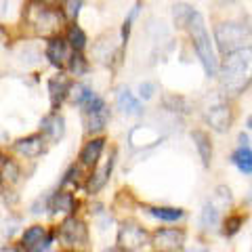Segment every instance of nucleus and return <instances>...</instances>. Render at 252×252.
Listing matches in <instances>:
<instances>
[{
  "label": "nucleus",
  "instance_id": "f257e3e1",
  "mask_svg": "<svg viewBox=\"0 0 252 252\" xmlns=\"http://www.w3.org/2000/svg\"><path fill=\"white\" fill-rule=\"evenodd\" d=\"M219 76L220 91L227 97H240L252 84V46H242L227 53Z\"/></svg>",
  "mask_w": 252,
  "mask_h": 252
},
{
  "label": "nucleus",
  "instance_id": "f03ea898",
  "mask_svg": "<svg viewBox=\"0 0 252 252\" xmlns=\"http://www.w3.org/2000/svg\"><path fill=\"white\" fill-rule=\"evenodd\" d=\"M189 28V36H191V42H193V49H195V55L204 67V74L208 78H215L217 72H219V61H217V55H215V49H212V42H210V36L206 32V26H204V17L193 11L191 19L187 23Z\"/></svg>",
  "mask_w": 252,
  "mask_h": 252
},
{
  "label": "nucleus",
  "instance_id": "7ed1b4c3",
  "mask_svg": "<svg viewBox=\"0 0 252 252\" xmlns=\"http://www.w3.org/2000/svg\"><path fill=\"white\" fill-rule=\"evenodd\" d=\"M28 23L34 28L38 34L49 36L53 32H57L61 28V15L57 11H53L51 6H44L40 2H30L28 6Z\"/></svg>",
  "mask_w": 252,
  "mask_h": 252
},
{
  "label": "nucleus",
  "instance_id": "20e7f679",
  "mask_svg": "<svg viewBox=\"0 0 252 252\" xmlns=\"http://www.w3.org/2000/svg\"><path fill=\"white\" fill-rule=\"evenodd\" d=\"M250 36V30L244 23H235V21H227V23H219L215 28V40L219 44V49L225 55L231 53L235 49H242V42Z\"/></svg>",
  "mask_w": 252,
  "mask_h": 252
},
{
  "label": "nucleus",
  "instance_id": "39448f33",
  "mask_svg": "<svg viewBox=\"0 0 252 252\" xmlns=\"http://www.w3.org/2000/svg\"><path fill=\"white\" fill-rule=\"evenodd\" d=\"M84 116H86V130L99 132L105 128V124L109 120V109L103 99L94 97L89 105H84Z\"/></svg>",
  "mask_w": 252,
  "mask_h": 252
},
{
  "label": "nucleus",
  "instance_id": "423d86ee",
  "mask_svg": "<svg viewBox=\"0 0 252 252\" xmlns=\"http://www.w3.org/2000/svg\"><path fill=\"white\" fill-rule=\"evenodd\" d=\"M147 231L137 223H124L118 231V244H120L122 250H137L143 244H147Z\"/></svg>",
  "mask_w": 252,
  "mask_h": 252
},
{
  "label": "nucleus",
  "instance_id": "0eeeda50",
  "mask_svg": "<svg viewBox=\"0 0 252 252\" xmlns=\"http://www.w3.org/2000/svg\"><path fill=\"white\" fill-rule=\"evenodd\" d=\"M152 244L160 252H177L185 244L183 229H158L152 238Z\"/></svg>",
  "mask_w": 252,
  "mask_h": 252
},
{
  "label": "nucleus",
  "instance_id": "6e6552de",
  "mask_svg": "<svg viewBox=\"0 0 252 252\" xmlns=\"http://www.w3.org/2000/svg\"><path fill=\"white\" fill-rule=\"evenodd\" d=\"M59 235L61 240L69 244V246H78V244H86V238H89V233H86V227L82 220H78L76 217H69L61 223V229H59Z\"/></svg>",
  "mask_w": 252,
  "mask_h": 252
},
{
  "label": "nucleus",
  "instance_id": "1a4fd4ad",
  "mask_svg": "<svg viewBox=\"0 0 252 252\" xmlns=\"http://www.w3.org/2000/svg\"><path fill=\"white\" fill-rule=\"evenodd\" d=\"M51 240H53V235H46V229L42 225L30 227V229H26V233H23V238H21L23 246H26L28 250H36V252L49 250Z\"/></svg>",
  "mask_w": 252,
  "mask_h": 252
},
{
  "label": "nucleus",
  "instance_id": "9d476101",
  "mask_svg": "<svg viewBox=\"0 0 252 252\" xmlns=\"http://www.w3.org/2000/svg\"><path fill=\"white\" fill-rule=\"evenodd\" d=\"M231 120H233L231 109H229V105H225V103H217V105H212V107L208 109V112H206V122H208V124H210L217 132H225V130H229Z\"/></svg>",
  "mask_w": 252,
  "mask_h": 252
},
{
  "label": "nucleus",
  "instance_id": "9b49d317",
  "mask_svg": "<svg viewBox=\"0 0 252 252\" xmlns=\"http://www.w3.org/2000/svg\"><path fill=\"white\" fill-rule=\"evenodd\" d=\"M46 57L53 63L55 67H65L72 57V51H69V42L63 40V38H53L46 46Z\"/></svg>",
  "mask_w": 252,
  "mask_h": 252
},
{
  "label": "nucleus",
  "instance_id": "f8f14e48",
  "mask_svg": "<svg viewBox=\"0 0 252 252\" xmlns=\"http://www.w3.org/2000/svg\"><path fill=\"white\" fill-rule=\"evenodd\" d=\"M69 86H72V84H69V80H67L65 74H57V76H53L51 80H49V94H51L53 107H57L61 101L67 97Z\"/></svg>",
  "mask_w": 252,
  "mask_h": 252
},
{
  "label": "nucleus",
  "instance_id": "ddd939ff",
  "mask_svg": "<svg viewBox=\"0 0 252 252\" xmlns=\"http://www.w3.org/2000/svg\"><path fill=\"white\" fill-rule=\"evenodd\" d=\"M42 132L49 137V141L57 143V141L63 137V132H65V122H63V116H59L57 112H53V114L46 116L42 120Z\"/></svg>",
  "mask_w": 252,
  "mask_h": 252
},
{
  "label": "nucleus",
  "instance_id": "4468645a",
  "mask_svg": "<svg viewBox=\"0 0 252 252\" xmlns=\"http://www.w3.org/2000/svg\"><path fill=\"white\" fill-rule=\"evenodd\" d=\"M240 143H242L240 149H238V152H233V156H231V162H233L242 172L250 175V172H252V149L248 147L246 135H240Z\"/></svg>",
  "mask_w": 252,
  "mask_h": 252
},
{
  "label": "nucleus",
  "instance_id": "2eb2a0df",
  "mask_svg": "<svg viewBox=\"0 0 252 252\" xmlns=\"http://www.w3.org/2000/svg\"><path fill=\"white\" fill-rule=\"evenodd\" d=\"M103 147H105V139H101V137H99V139H91L89 143L82 147V152H80V162H82V166H94V164L99 162Z\"/></svg>",
  "mask_w": 252,
  "mask_h": 252
},
{
  "label": "nucleus",
  "instance_id": "dca6fc26",
  "mask_svg": "<svg viewBox=\"0 0 252 252\" xmlns=\"http://www.w3.org/2000/svg\"><path fill=\"white\" fill-rule=\"evenodd\" d=\"M42 147H44V141H42L40 135L23 137V139H19L17 143H15V149H17L21 156H26V158H36V156H40V154H42Z\"/></svg>",
  "mask_w": 252,
  "mask_h": 252
},
{
  "label": "nucleus",
  "instance_id": "f3484780",
  "mask_svg": "<svg viewBox=\"0 0 252 252\" xmlns=\"http://www.w3.org/2000/svg\"><path fill=\"white\" fill-rule=\"evenodd\" d=\"M116 101H118V107H120L124 114H128V116H141L143 114V107H141L139 99L128 89H122L120 93H118Z\"/></svg>",
  "mask_w": 252,
  "mask_h": 252
},
{
  "label": "nucleus",
  "instance_id": "a211bd4d",
  "mask_svg": "<svg viewBox=\"0 0 252 252\" xmlns=\"http://www.w3.org/2000/svg\"><path fill=\"white\" fill-rule=\"evenodd\" d=\"M191 139H193L195 147H198V154H200V158H202V164H204V166H210V160H212L210 137H208L204 130H193V132H191Z\"/></svg>",
  "mask_w": 252,
  "mask_h": 252
},
{
  "label": "nucleus",
  "instance_id": "6ab92c4d",
  "mask_svg": "<svg viewBox=\"0 0 252 252\" xmlns=\"http://www.w3.org/2000/svg\"><path fill=\"white\" fill-rule=\"evenodd\" d=\"M112 168H114V158H109V160H107L99 170L93 172V177H91V181H89V191H91V193H97L99 189H103V185L107 183L109 175H112Z\"/></svg>",
  "mask_w": 252,
  "mask_h": 252
},
{
  "label": "nucleus",
  "instance_id": "aec40b11",
  "mask_svg": "<svg viewBox=\"0 0 252 252\" xmlns=\"http://www.w3.org/2000/svg\"><path fill=\"white\" fill-rule=\"evenodd\" d=\"M51 210L53 212H65V215H72L76 210V200L69 191H57L55 198L51 200Z\"/></svg>",
  "mask_w": 252,
  "mask_h": 252
},
{
  "label": "nucleus",
  "instance_id": "412c9836",
  "mask_svg": "<svg viewBox=\"0 0 252 252\" xmlns=\"http://www.w3.org/2000/svg\"><path fill=\"white\" fill-rule=\"evenodd\" d=\"M67 97H69V101H72V103H76V105H89L91 101L97 97V94H94L89 86H84V84H72L69 86V93H67Z\"/></svg>",
  "mask_w": 252,
  "mask_h": 252
},
{
  "label": "nucleus",
  "instance_id": "4be33fe9",
  "mask_svg": "<svg viewBox=\"0 0 252 252\" xmlns=\"http://www.w3.org/2000/svg\"><path fill=\"white\" fill-rule=\"evenodd\" d=\"M149 215L160 219V220H179L181 217L185 215L181 208H168V206H162V208H147Z\"/></svg>",
  "mask_w": 252,
  "mask_h": 252
},
{
  "label": "nucleus",
  "instance_id": "5701e85b",
  "mask_svg": "<svg viewBox=\"0 0 252 252\" xmlns=\"http://www.w3.org/2000/svg\"><path fill=\"white\" fill-rule=\"evenodd\" d=\"M191 15H193V9L189 4H175V11H172V17H175V23H177V28H187V23L189 19H191Z\"/></svg>",
  "mask_w": 252,
  "mask_h": 252
},
{
  "label": "nucleus",
  "instance_id": "b1692460",
  "mask_svg": "<svg viewBox=\"0 0 252 252\" xmlns=\"http://www.w3.org/2000/svg\"><path fill=\"white\" fill-rule=\"evenodd\" d=\"M67 42L74 51H82L86 46V34L78 26H72L67 30Z\"/></svg>",
  "mask_w": 252,
  "mask_h": 252
},
{
  "label": "nucleus",
  "instance_id": "393cba45",
  "mask_svg": "<svg viewBox=\"0 0 252 252\" xmlns=\"http://www.w3.org/2000/svg\"><path fill=\"white\" fill-rule=\"evenodd\" d=\"M69 72L76 74V76H82L86 72V59L82 57V53L80 51H74L72 53V57H69Z\"/></svg>",
  "mask_w": 252,
  "mask_h": 252
},
{
  "label": "nucleus",
  "instance_id": "a878e982",
  "mask_svg": "<svg viewBox=\"0 0 252 252\" xmlns=\"http://www.w3.org/2000/svg\"><path fill=\"white\" fill-rule=\"evenodd\" d=\"M244 223V219L240 215H233V217H227L223 220V233L225 235H233V233H238L240 231V227Z\"/></svg>",
  "mask_w": 252,
  "mask_h": 252
},
{
  "label": "nucleus",
  "instance_id": "bb28decb",
  "mask_svg": "<svg viewBox=\"0 0 252 252\" xmlns=\"http://www.w3.org/2000/svg\"><path fill=\"white\" fill-rule=\"evenodd\" d=\"M219 223V210L212 206V204H206L202 210V225L208 227V225H217Z\"/></svg>",
  "mask_w": 252,
  "mask_h": 252
},
{
  "label": "nucleus",
  "instance_id": "cd10ccee",
  "mask_svg": "<svg viewBox=\"0 0 252 252\" xmlns=\"http://www.w3.org/2000/svg\"><path fill=\"white\" fill-rule=\"evenodd\" d=\"M80 6H82V0H65V13H67V17L76 19L78 13H80Z\"/></svg>",
  "mask_w": 252,
  "mask_h": 252
},
{
  "label": "nucleus",
  "instance_id": "c85d7f7f",
  "mask_svg": "<svg viewBox=\"0 0 252 252\" xmlns=\"http://www.w3.org/2000/svg\"><path fill=\"white\" fill-rule=\"evenodd\" d=\"M137 11H139V6H135V9L130 11V15L126 17V21H124V28H122V38L124 40H128V32H130V23H132V19H135V15H137Z\"/></svg>",
  "mask_w": 252,
  "mask_h": 252
},
{
  "label": "nucleus",
  "instance_id": "c756f323",
  "mask_svg": "<svg viewBox=\"0 0 252 252\" xmlns=\"http://www.w3.org/2000/svg\"><path fill=\"white\" fill-rule=\"evenodd\" d=\"M152 94H154V84H149V82L141 84V97H143V99H149Z\"/></svg>",
  "mask_w": 252,
  "mask_h": 252
},
{
  "label": "nucleus",
  "instance_id": "7c9ffc66",
  "mask_svg": "<svg viewBox=\"0 0 252 252\" xmlns=\"http://www.w3.org/2000/svg\"><path fill=\"white\" fill-rule=\"evenodd\" d=\"M217 4H231V2H235V0H215Z\"/></svg>",
  "mask_w": 252,
  "mask_h": 252
},
{
  "label": "nucleus",
  "instance_id": "2f4dec72",
  "mask_svg": "<svg viewBox=\"0 0 252 252\" xmlns=\"http://www.w3.org/2000/svg\"><path fill=\"white\" fill-rule=\"evenodd\" d=\"M2 164H4V158H2V154H0V166H2Z\"/></svg>",
  "mask_w": 252,
  "mask_h": 252
},
{
  "label": "nucleus",
  "instance_id": "473e14b6",
  "mask_svg": "<svg viewBox=\"0 0 252 252\" xmlns=\"http://www.w3.org/2000/svg\"><path fill=\"white\" fill-rule=\"evenodd\" d=\"M248 126H250V128H252V118H248Z\"/></svg>",
  "mask_w": 252,
  "mask_h": 252
},
{
  "label": "nucleus",
  "instance_id": "72a5a7b5",
  "mask_svg": "<svg viewBox=\"0 0 252 252\" xmlns=\"http://www.w3.org/2000/svg\"><path fill=\"white\" fill-rule=\"evenodd\" d=\"M44 2H57V0H44Z\"/></svg>",
  "mask_w": 252,
  "mask_h": 252
},
{
  "label": "nucleus",
  "instance_id": "f704fd0d",
  "mask_svg": "<svg viewBox=\"0 0 252 252\" xmlns=\"http://www.w3.org/2000/svg\"><path fill=\"white\" fill-rule=\"evenodd\" d=\"M105 252H118V250H105Z\"/></svg>",
  "mask_w": 252,
  "mask_h": 252
}]
</instances>
